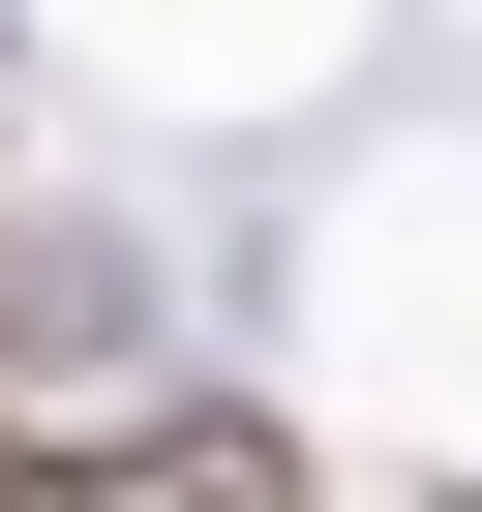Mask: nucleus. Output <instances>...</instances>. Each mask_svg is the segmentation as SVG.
<instances>
[{
    "label": "nucleus",
    "mask_w": 482,
    "mask_h": 512,
    "mask_svg": "<svg viewBox=\"0 0 482 512\" xmlns=\"http://www.w3.org/2000/svg\"><path fill=\"white\" fill-rule=\"evenodd\" d=\"M121 512H302V422L272 392H181V422H121Z\"/></svg>",
    "instance_id": "1"
}]
</instances>
